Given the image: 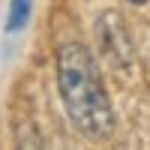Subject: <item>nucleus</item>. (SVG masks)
Instances as JSON below:
<instances>
[{
    "label": "nucleus",
    "instance_id": "1",
    "mask_svg": "<svg viewBox=\"0 0 150 150\" xmlns=\"http://www.w3.org/2000/svg\"><path fill=\"white\" fill-rule=\"evenodd\" d=\"M54 66L57 93L69 123L90 141H108L117 129V117L93 51L81 42H66L57 48Z\"/></svg>",
    "mask_w": 150,
    "mask_h": 150
},
{
    "label": "nucleus",
    "instance_id": "2",
    "mask_svg": "<svg viewBox=\"0 0 150 150\" xmlns=\"http://www.w3.org/2000/svg\"><path fill=\"white\" fill-rule=\"evenodd\" d=\"M93 36H96L99 57L114 72H120V75L135 72V42H132L129 27H126L120 12H114V9L99 12L93 21Z\"/></svg>",
    "mask_w": 150,
    "mask_h": 150
},
{
    "label": "nucleus",
    "instance_id": "3",
    "mask_svg": "<svg viewBox=\"0 0 150 150\" xmlns=\"http://www.w3.org/2000/svg\"><path fill=\"white\" fill-rule=\"evenodd\" d=\"M33 12V0H9V12H6V33H18L27 27Z\"/></svg>",
    "mask_w": 150,
    "mask_h": 150
},
{
    "label": "nucleus",
    "instance_id": "4",
    "mask_svg": "<svg viewBox=\"0 0 150 150\" xmlns=\"http://www.w3.org/2000/svg\"><path fill=\"white\" fill-rule=\"evenodd\" d=\"M129 3H135V6H144V3H147V0H129Z\"/></svg>",
    "mask_w": 150,
    "mask_h": 150
}]
</instances>
